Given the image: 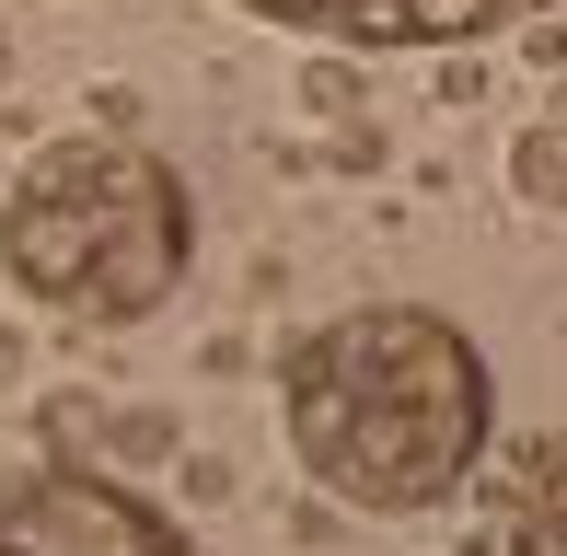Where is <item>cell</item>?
Segmentation results:
<instances>
[{
	"label": "cell",
	"mask_w": 567,
	"mask_h": 556,
	"mask_svg": "<svg viewBox=\"0 0 567 556\" xmlns=\"http://www.w3.org/2000/svg\"><path fill=\"white\" fill-rule=\"evenodd\" d=\"M486 418L498 394H486L475 337L429 301H348V313H313L278 337V429L337 511L417 522L463 498Z\"/></svg>",
	"instance_id": "1"
},
{
	"label": "cell",
	"mask_w": 567,
	"mask_h": 556,
	"mask_svg": "<svg viewBox=\"0 0 567 556\" xmlns=\"http://www.w3.org/2000/svg\"><path fill=\"white\" fill-rule=\"evenodd\" d=\"M197 267V197L116 128L35 140L0 186V278L59 325H151Z\"/></svg>",
	"instance_id": "2"
},
{
	"label": "cell",
	"mask_w": 567,
	"mask_h": 556,
	"mask_svg": "<svg viewBox=\"0 0 567 556\" xmlns=\"http://www.w3.org/2000/svg\"><path fill=\"white\" fill-rule=\"evenodd\" d=\"M0 556H197L163 498L116 487L93 464H23L0 475Z\"/></svg>",
	"instance_id": "3"
},
{
	"label": "cell",
	"mask_w": 567,
	"mask_h": 556,
	"mask_svg": "<svg viewBox=\"0 0 567 556\" xmlns=\"http://www.w3.org/2000/svg\"><path fill=\"white\" fill-rule=\"evenodd\" d=\"M231 12L313 35V47H475L498 23L545 12V0H231Z\"/></svg>",
	"instance_id": "4"
},
{
	"label": "cell",
	"mask_w": 567,
	"mask_h": 556,
	"mask_svg": "<svg viewBox=\"0 0 567 556\" xmlns=\"http://www.w3.org/2000/svg\"><path fill=\"white\" fill-rule=\"evenodd\" d=\"M475 511H463V545L452 556H556V429L509 452H475Z\"/></svg>",
	"instance_id": "5"
},
{
	"label": "cell",
	"mask_w": 567,
	"mask_h": 556,
	"mask_svg": "<svg viewBox=\"0 0 567 556\" xmlns=\"http://www.w3.org/2000/svg\"><path fill=\"white\" fill-rule=\"evenodd\" d=\"M23 418H35V452H59V464H82V452H105V394H35V406H23Z\"/></svg>",
	"instance_id": "6"
},
{
	"label": "cell",
	"mask_w": 567,
	"mask_h": 556,
	"mask_svg": "<svg viewBox=\"0 0 567 556\" xmlns=\"http://www.w3.org/2000/svg\"><path fill=\"white\" fill-rule=\"evenodd\" d=\"M556 163H567L556 116H533V128L509 140V209H522V220H556Z\"/></svg>",
	"instance_id": "7"
},
{
	"label": "cell",
	"mask_w": 567,
	"mask_h": 556,
	"mask_svg": "<svg viewBox=\"0 0 567 556\" xmlns=\"http://www.w3.org/2000/svg\"><path fill=\"white\" fill-rule=\"evenodd\" d=\"M105 452H127V464H163V452H186V429H174V418H105Z\"/></svg>",
	"instance_id": "8"
},
{
	"label": "cell",
	"mask_w": 567,
	"mask_h": 556,
	"mask_svg": "<svg viewBox=\"0 0 567 556\" xmlns=\"http://www.w3.org/2000/svg\"><path fill=\"white\" fill-rule=\"evenodd\" d=\"M301 105H313L324 128H348V116H359V82H348L337 59H324V70H301Z\"/></svg>",
	"instance_id": "9"
},
{
	"label": "cell",
	"mask_w": 567,
	"mask_h": 556,
	"mask_svg": "<svg viewBox=\"0 0 567 556\" xmlns=\"http://www.w3.org/2000/svg\"><path fill=\"white\" fill-rule=\"evenodd\" d=\"M0 394H23V325H0Z\"/></svg>",
	"instance_id": "10"
},
{
	"label": "cell",
	"mask_w": 567,
	"mask_h": 556,
	"mask_svg": "<svg viewBox=\"0 0 567 556\" xmlns=\"http://www.w3.org/2000/svg\"><path fill=\"white\" fill-rule=\"evenodd\" d=\"M0 82H12V35H0Z\"/></svg>",
	"instance_id": "11"
}]
</instances>
